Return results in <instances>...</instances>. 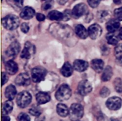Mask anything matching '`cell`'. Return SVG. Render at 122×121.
I'll return each mask as SVG.
<instances>
[{
  "label": "cell",
  "mask_w": 122,
  "mask_h": 121,
  "mask_svg": "<svg viewBox=\"0 0 122 121\" xmlns=\"http://www.w3.org/2000/svg\"><path fill=\"white\" fill-rule=\"evenodd\" d=\"M20 21L17 16L13 14L7 15L2 19V24L5 28L8 30H13L19 26Z\"/></svg>",
  "instance_id": "cell-1"
},
{
  "label": "cell",
  "mask_w": 122,
  "mask_h": 121,
  "mask_svg": "<svg viewBox=\"0 0 122 121\" xmlns=\"http://www.w3.org/2000/svg\"><path fill=\"white\" fill-rule=\"evenodd\" d=\"M83 107L79 103H73L69 109V117L71 121H78L83 116Z\"/></svg>",
  "instance_id": "cell-2"
},
{
  "label": "cell",
  "mask_w": 122,
  "mask_h": 121,
  "mask_svg": "<svg viewBox=\"0 0 122 121\" xmlns=\"http://www.w3.org/2000/svg\"><path fill=\"white\" fill-rule=\"evenodd\" d=\"M71 95V90L67 84L61 85L56 93V98L60 102L67 100Z\"/></svg>",
  "instance_id": "cell-3"
},
{
  "label": "cell",
  "mask_w": 122,
  "mask_h": 121,
  "mask_svg": "<svg viewBox=\"0 0 122 121\" xmlns=\"http://www.w3.org/2000/svg\"><path fill=\"white\" fill-rule=\"evenodd\" d=\"M32 101V96L29 92L26 91H21L17 97V104L20 107L25 108L29 105Z\"/></svg>",
  "instance_id": "cell-4"
},
{
  "label": "cell",
  "mask_w": 122,
  "mask_h": 121,
  "mask_svg": "<svg viewBox=\"0 0 122 121\" xmlns=\"http://www.w3.org/2000/svg\"><path fill=\"white\" fill-rule=\"evenodd\" d=\"M46 70L41 66H36L32 70V78L34 83H38L45 79Z\"/></svg>",
  "instance_id": "cell-5"
},
{
  "label": "cell",
  "mask_w": 122,
  "mask_h": 121,
  "mask_svg": "<svg viewBox=\"0 0 122 121\" xmlns=\"http://www.w3.org/2000/svg\"><path fill=\"white\" fill-rule=\"evenodd\" d=\"M88 7L84 3H80L76 5L71 11L72 16L75 19H78L88 13Z\"/></svg>",
  "instance_id": "cell-6"
},
{
  "label": "cell",
  "mask_w": 122,
  "mask_h": 121,
  "mask_svg": "<svg viewBox=\"0 0 122 121\" xmlns=\"http://www.w3.org/2000/svg\"><path fill=\"white\" fill-rule=\"evenodd\" d=\"M92 85L88 80L81 81L78 84L77 91L82 96H86L90 93L92 91Z\"/></svg>",
  "instance_id": "cell-7"
},
{
  "label": "cell",
  "mask_w": 122,
  "mask_h": 121,
  "mask_svg": "<svg viewBox=\"0 0 122 121\" xmlns=\"http://www.w3.org/2000/svg\"><path fill=\"white\" fill-rule=\"evenodd\" d=\"M122 104V100L120 97H112L107 100L106 106L112 110H117L120 109Z\"/></svg>",
  "instance_id": "cell-8"
},
{
  "label": "cell",
  "mask_w": 122,
  "mask_h": 121,
  "mask_svg": "<svg viewBox=\"0 0 122 121\" xmlns=\"http://www.w3.org/2000/svg\"><path fill=\"white\" fill-rule=\"evenodd\" d=\"M88 34L91 39L95 40L101 36L102 34V28L97 24H94L88 28Z\"/></svg>",
  "instance_id": "cell-9"
},
{
  "label": "cell",
  "mask_w": 122,
  "mask_h": 121,
  "mask_svg": "<svg viewBox=\"0 0 122 121\" xmlns=\"http://www.w3.org/2000/svg\"><path fill=\"white\" fill-rule=\"evenodd\" d=\"M20 51V45L18 42L15 41L10 44L7 48L5 53L8 56L14 57L18 55Z\"/></svg>",
  "instance_id": "cell-10"
},
{
  "label": "cell",
  "mask_w": 122,
  "mask_h": 121,
  "mask_svg": "<svg viewBox=\"0 0 122 121\" xmlns=\"http://www.w3.org/2000/svg\"><path fill=\"white\" fill-rule=\"evenodd\" d=\"M15 83L20 86H27L30 84V78L26 73H21L16 77Z\"/></svg>",
  "instance_id": "cell-11"
},
{
  "label": "cell",
  "mask_w": 122,
  "mask_h": 121,
  "mask_svg": "<svg viewBox=\"0 0 122 121\" xmlns=\"http://www.w3.org/2000/svg\"><path fill=\"white\" fill-rule=\"evenodd\" d=\"M34 53V46L30 42H27L25 43V47L21 52L20 56L22 58L29 59L32 53Z\"/></svg>",
  "instance_id": "cell-12"
},
{
  "label": "cell",
  "mask_w": 122,
  "mask_h": 121,
  "mask_svg": "<svg viewBox=\"0 0 122 121\" xmlns=\"http://www.w3.org/2000/svg\"><path fill=\"white\" fill-rule=\"evenodd\" d=\"M35 14V11L33 8L30 7H25L21 10L20 16L24 20H29L33 17Z\"/></svg>",
  "instance_id": "cell-13"
},
{
  "label": "cell",
  "mask_w": 122,
  "mask_h": 121,
  "mask_svg": "<svg viewBox=\"0 0 122 121\" xmlns=\"http://www.w3.org/2000/svg\"><path fill=\"white\" fill-rule=\"evenodd\" d=\"M88 63L81 59H76L73 63V68L78 72L86 71L88 68Z\"/></svg>",
  "instance_id": "cell-14"
},
{
  "label": "cell",
  "mask_w": 122,
  "mask_h": 121,
  "mask_svg": "<svg viewBox=\"0 0 122 121\" xmlns=\"http://www.w3.org/2000/svg\"><path fill=\"white\" fill-rule=\"evenodd\" d=\"M5 70L8 74L14 75L17 72L19 68L16 62L13 60H10L6 62Z\"/></svg>",
  "instance_id": "cell-15"
},
{
  "label": "cell",
  "mask_w": 122,
  "mask_h": 121,
  "mask_svg": "<svg viewBox=\"0 0 122 121\" xmlns=\"http://www.w3.org/2000/svg\"><path fill=\"white\" fill-rule=\"evenodd\" d=\"M120 22L117 19L109 20L106 24V28L109 33H114L120 27Z\"/></svg>",
  "instance_id": "cell-16"
},
{
  "label": "cell",
  "mask_w": 122,
  "mask_h": 121,
  "mask_svg": "<svg viewBox=\"0 0 122 121\" xmlns=\"http://www.w3.org/2000/svg\"><path fill=\"white\" fill-rule=\"evenodd\" d=\"M36 99L38 104H43L50 102L51 98L48 93L45 91H41L36 95Z\"/></svg>",
  "instance_id": "cell-17"
},
{
  "label": "cell",
  "mask_w": 122,
  "mask_h": 121,
  "mask_svg": "<svg viewBox=\"0 0 122 121\" xmlns=\"http://www.w3.org/2000/svg\"><path fill=\"white\" fill-rule=\"evenodd\" d=\"M91 67L95 72L100 73L102 71L104 68V64L103 60L100 59H93L91 63Z\"/></svg>",
  "instance_id": "cell-18"
},
{
  "label": "cell",
  "mask_w": 122,
  "mask_h": 121,
  "mask_svg": "<svg viewBox=\"0 0 122 121\" xmlns=\"http://www.w3.org/2000/svg\"><path fill=\"white\" fill-rule=\"evenodd\" d=\"M75 32L77 36L82 39H85L89 36L88 31L82 24H78L75 27Z\"/></svg>",
  "instance_id": "cell-19"
},
{
  "label": "cell",
  "mask_w": 122,
  "mask_h": 121,
  "mask_svg": "<svg viewBox=\"0 0 122 121\" xmlns=\"http://www.w3.org/2000/svg\"><path fill=\"white\" fill-rule=\"evenodd\" d=\"M61 73L64 77H69L71 75L73 71V68L69 62H66L64 64L61 68Z\"/></svg>",
  "instance_id": "cell-20"
},
{
  "label": "cell",
  "mask_w": 122,
  "mask_h": 121,
  "mask_svg": "<svg viewBox=\"0 0 122 121\" xmlns=\"http://www.w3.org/2000/svg\"><path fill=\"white\" fill-rule=\"evenodd\" d=\"M17 93V90L15 87L12 84H10L7 87L5 91V96L8 100H13L14 98Z\"/></svg>",
  "instance_id": "cell-21"
},
{
  "label": "cell",
  "mask_w": 122,
  "mask_h": 121,
  "mask_svg": "<svg viewBox=\"0 0 122 121\" xmlns=\"http://www.w3.org/2000/svg\"><path fill=\"white\" fill-rule=\"evenodd\" d=\"M57 112L61 117H66L69 113V110L67 106L64 104L59 103L57 105Z\"/></svg>",
  "instance_id": "cell-22"
},
{
  "label": "cell",
  "mask_w": 122,
  "mask_h": 121,
  "mask_svg": "<svg viewBox=\"0 0 122 121\" xmlns=\"http://www.w3.org/2000/svg\"><path fill=\"white\" fill-rule=\"evenodd\" d=\"M13 108V103L11 100H8L4 102L2 107V114L3 116L7 115L11 112Z\"/></svg>",
  "instance_id": "cell-23"
},
{
  "label": "cell",
  "mask_w": 122,
  "mask_h": 121,
  "mask_svg": "<svg viewBox=\"0 0 122 121\" xmlns=\"http://www.w3.org/2000/svg\"><path fill=\"white\" fill-rule=\"evenodd\" d=\"M48 17L51 20H56L60 21L63 19V13L58 11L54 10L50 11L48 14Z\"/></svg>",
  "instance_id": "cell-24"
},
{
  "label": "cell",
  "mask_w": 122,
  "mask_h": 121,
  "mask_svg": "<svg viewBox=\"0 0 122 121\" xmlns=\"http://www.w3.org/2000/svg\"><path fill=\"white\" fill-rule=\"evenodd\" d=\"M112 75H113V70L111 66H107L105 68L104 71L102 73L101 79L103 81H108L112 78Z\"/></svg>",
  "instance_id": "cell-25"
},
{
  "label": "cell",
  "mask_w": 122,
  "mask_h": 121,
  "mask_svg": "<svg viewBox=\"0 0 122 121\" xmlns=\"http://www.w3.org/2000/svg\"><path fill=\"white\" fill-rule=\"evenodd\" d=\"M106 39L108 44L112 45H116L119 43L120 38L119 37V36L115 35L113 33H109L106 36Z\"/></svg>",
  "instance_id": "cell-26"
},
{
  "label": "cell",
  "mask_w": 122,
  "mask_h": 121,
  "mask_svg": "<svg viewBox=\"0 0 122 121\" xmlns=\"http://www.w3.org/2000/svg\"><path fill=\"white\" fill-rule=\"evenodd\" d=\"M114 86L117 92L122 94V79L121 78H116L114 81Z\"/></svg>",
  "instance_id": "cell-27"
},
{
  "label": "cell",
  "mask_w": 122,
  "mask_h": 121,
  "mask_svg": "<svg viewBox=\"0 0 122 121\" xmlns=\"http://www.w3.org/2000/svg\"><path fill=\"white\" fill-rule=\"evenodd\" d=\"M29 113L30 115L34 116H39L41 115V114L42 113L41 109L36 106L32 107V108H30L29 109Z\"/></svg>",
  "instance_id": "cell-28"
},
{
  "label": "cell",
  "mask_w": 122,
  "mask_h": 121,
  "mask_svg": "<svg viewBox=\"0 0 122 121\" xmlns=\"http://www.w3.org/2000/svg\"><path fill=\"white\" fill-rule=\"evenodd\" d=\"M114 54L118 59H122V45L116 46L114 49Z\"/></svg>",
  "instance_id": "cell-29"
},
{
  "label": "cell",
  "mask_w": 122,
  "mask_h": 121,
  "mask_svg": "<svg viewBox=\"0 0 122 121\" xmlns=\"http://www.w3.org/2000/svg\"><path fill=\"white\" fill-rule=\"evenodd\" d=\"M109 17V14H108V12L106 11H101L98 13V18L100 20H104L107 19Z\"/></svg>",
  "instance_id": "cell-30"
},
{
  "label": "cell",
  "mask_w": 122,
  "mask_h": 121,
  "mask_svg": "<svg viewBox=\"0 0 122 121\" xmlns=\"http://www.w3.org/2000/svg\"><path fill=\"white\" fill-rule=\"evenodd\" d=\"M114 14L117 20L122 21V7L116 9L114 11Z\"/></svg>",
  "instance_id": "cell-31"
},
{
  "label": "cell",
  "mask_w": 122,
  "mask_h": 121,
  "mask_svg": "<svg viewBox=\"0 0 122 121\" xmlns=\"http://www.w3.org/2000/svg\"><path fill=\"white\" fill-rule=\"evenodd\" d=\"M19 121H30V119L29 115L25 113H21L18 116Z\"/></svg>",
  "instance_id": "cell-32"
},
{
  "label": "cell",
  "mask_w": 122,
  "mask_h": 121,
  "mask_svg": "<svg viewBox=\"0 0 122 121\" xmlns=\"http://www.w3.org/2000/svg\"><path fill=\"white\" fill-rule=\"evenodd\" d=\"M72 16V13H71V11L69 10V9H66L65 11L63 13V19L64 21H68L69 19L71 18Z\"/></svg>",
  "instance_id": "cell-33"
},
{
  "label": "cell",
  "mask_w": 122,
  "mask_h": 121,
  "mask_svg": "<svg viewBox=\"0 0 122 121\" xmlns=\"http://www.w3.org/2000/svg\"><path fill=\"white\" fill-rule=\"evenodd\" d=\"M110 93V91L108 88L106 87H104L100 91V95L102 97H107V96H109Z\"/></svg>",
  "instance_id": "cell-34"
},
{
  "label": "cell",
  "mask_w": 122,
  "mask_h": 121,
  "mask_svg": "<svg viewBox=\"0 0 122 121\" xmlns=\"http://www.w3.org/2000/svg\"><path fill=\"white\" fill-rule=\"evenodd\" d=\"M101 0H88V2L89 6L92 8H96L100 4Z\"/></svg>",
  "instance_id": "cell-35"
},
{
  "label": "cell",
  "mask_w": 122,
  "mask_h": 121,
  "mask_svg": "<svg viewBox=\"0 0 122 121\" xmlns=\"http://www.w3.org/2000/svg\"><path fill=\"white\" fill-rule=\"evenodd\" d=\"M52 4H53V1L52 0H49V1H46L43 5V9H45V10H47V9H50L52 7Z\"/></svg>",
  "instance_id": "cell-36"
},
{
  "label": "cell",
  "mask_w": 122,
  "mask_h": 121,
  "mask_svg": "<svg viewBox=\"0 0 122 121\" xmlns=\"http://www.w3.org/2000/svg\"><path fill=\"white\" fill-rule=\"evenodd\" d=\"M20 28H21V32H23V33H26L29 32V26L28 24L26 23H22V24L20 26Z\"/></svg>",
  "instance_id": "cell-37"
},
{
  "label": "cell",
  "mask_w": 122,
  "mask_h": 121,
  "mask_svg": "<svg viewBox=\"0 0 122 121\" xmlns=\"http://www.w3.org/2000/svg\"><path fill=\"white\" fill-rule=\"evenodd\" d=\"M1 82H2V85H4L7 82L8 79V76L6 72H2V74H1Z\"/></svg>",
  "instance_id": "cell-38"
},
{
  "label": "cell",
  "mask_w": 122,
  "mask_h": 121,
  "mask_svg": "<svg viewBox=\"0 0 122 121\" xmlns=\"http://www.w3.org/2000/svg\"><path fill=\"white\" fill-rule=\"evenodd\" d=\"M36 17L37 20L39 21H44L45 19V15L44 14H41V13H38V14H37L36 15Z\"/></svg>",
  "instance_id": "cell-39"
},
{
  "label": "cell",
  "mask_w": 122,
  "mask_h": 121,
  "mask_svg": "<svg viewBox=\"0 0 122 121\" xmlns=\"http://www.w3.org/2000/svg\"><path fill=\"white\" fill-rule=\"evenodd\" d=\"M23 0H14V2L18 7H21L23 5Z\"/></svg>",
  "instance_id": "cell-40"
},
{
  "label": "cell",
  "mask_w": 122,
  "mask_h": 121,
  "mask_svg": "<svg viewBox=\"0 0 122 121\" xmlns=\"http://www.w3.org/2000/svg\"><path fill=\"white\" fill-rule=\"evenodd\" d=\"M2 121H10V118L9 116H3L2 117Z\"/></svg>",
  "instance_id": "cell-41"
},
{
  "label": "cell",
  "mask_w": 122,
  "mask_h": 121,
  "mask_svg": "<svg viewBox=\"0 0 122 121\" xmlns=\"http://www.w3.org/2000/svg\"><path fill=\"white\" fill-rule=\"evenodd\" d=\"M57 1L60 5H64L69 0H57Z\"/></svg>",
  "instance_id": "cell-42"
},
{
  "label": "cell",
  "mask_w": 122,
  "mask_h": 121,
  "mask_svg": "<svg viewBox=\"0 0 122 121\" xmlns=\"http://www.w3.org/2000/svg\"><path fill=\"white\" fill-rule=\"evenodd\" d=\"M113 1L116 4L120 5L122 4V0H113Z\"/></svg>",
  "instance_id": "cell-43"
},
{
  "label": "cell",
  "mask_w": 122,
  "mask_h": 121,
  "mask_svg": "<svg viewBox=\"0 0 122 121\" xmlns=\"http://www.w3.org/2000/svg\"><path fill=\"white\" fill-rule=\"evenodd\" d=\"M119 37L120 38V39L122 40V27L120 28V29L119 30V35H118Z\"/></svg>",
  "instance_id": "cell-44"
},
{
  "label": "cell",
  "mask_w": 122,
  "mask_h": 121,
  "mask_svg": "<svg viewBox=\"0 0 122 121\" xmlns=\"http://www.w3.org/2000/svg\"><path fill=\"white\" fill-rule=\"evenodd\" d=\"M109 121H119L116 118H111L110 119Z\"/></svg>",
  "instance_id": "cell-45"
},
{
  "label": "cell",
  "mask_w": 122,
  "mask_h": 121,
  "mask_svg": "<svg viewBox=\"0 0 122 121\" xmlns=\"http://www.w3.org/2000/svg\"><path fill=\"white\" fill-rule=\"evenodd\" d=\"M42 1H45V0H42Z\"/></svg>",
  "instance_id": "cell-46"
}]
</instances>
